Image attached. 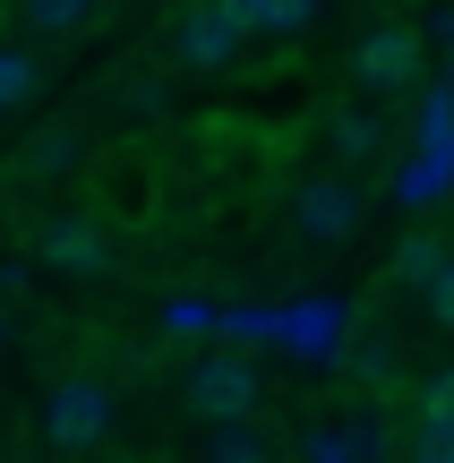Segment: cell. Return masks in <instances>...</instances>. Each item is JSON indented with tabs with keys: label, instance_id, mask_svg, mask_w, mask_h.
Returning a JSON list of instances; mask_svg holds the SVG:
<instances>
[{
	"label": "cell",
	"instance_id": "cell-22",
	"mask_svg": "<svg viewBox=\"0 0 454 463\" xmlns=\"http://www.w3.org/2000/svg\"><path fill=\"white\" fill-rule=\"evenodd\" d=\"M446 86H454V69H446Z\"/></svg>",
	"mask_w": 454,
	"mask_h": 463
},
{
	"label": "cell",
	"instance_id": "cell-17",
	"mask_svg": "<svg viewBox=\"0 0 454 463\" xmlns=\"http://www.w3.org/2000/svg\"><path fill=\"white\" fill-rule=\"evenodd\" d=\"M429 317H438V326H454V258L429 275Z\"/></svg>",
	"mask_w": 454,
	"mask_h": 463
},
{
	"label": "cell",
	"instance_id": "cell-10",
	"mask_svg": "<svg viewBox=\"0 0 454 463\" xmlns=\"http://www.w3.org/2000/svg\"><path fill=\"white\" fill-rule=\"evenodd\" d=\"M34 86H43V61H34L26 43H9V34H0V112L34 103Z\"/></svg>",
	"mask_w": 454,
	"mask_h": 463
},
{
	"label": "cell",
	"instance_id": "cell-16",
	"mask_svg": "<svg viewBox=\"0 0 454 463\" xmlns=\"http://www.w3.org/2000/svg\"><path fill=\"white\" fill-rule=\"evenodd\" d=\"M421 420H454V369H438V378L421 386Z\"/></svg>",
	"mask_w": 454,
	"mask_h": 463
},
{
	"label": "cell",
	"instance_id": "cell-2",
	"mask_svg": "<svg viewBox=\"0 0 454 463\" xmlns=\"http://www.w3.org/2000/svg\"><path fill=\"white\" fill-rule=\"evenodd\" d=\"M240 52H249V26H240L232 0H198V9H181V26H171V61H181L189 78H223Z\"/></svg>",
	"mask_w": 454,
	"mask_h": 463
},
{
	"label": "cell",
	"instance_id": "cell-12",
	"mask_svg": "<svg viewBox=\"0 0 454 463\" xmlns=\"http://www.w3.org/2000/svg\"><path fill=\"white\" fill-rule=\"evenodd\" d=\"M78 164H86L78 129H43V137L26 146V172H34V181H60V172H78Z\"/></svg>",
	"mask_w": 454,
	"mask_h": 463
},
{
	"label": "cell",
	"instance_id": "cell-3",
	"mask_svg": "<svg viewBox=\"0 0 454 463\" xmlns=\"http://www.w3.org/2000/svg\"><path fill=\"white\" fill-rule=\"evenodd\" d=\"M43 438H51V455H86L95 438H112V386L103 378H60L43 395Z\"/></svg>",
	"mask_w": 454,
	"mask_h": 463
},
{
	"label": "cell",
	"instance_id": "cell-11",
	"mask_svg": "<svg viewBox=\"0 0 454 463\" xmlns=\"http://www.w3.org/2000/svg\"><path fill=\"white\" fill-rule=\"evenodd\" d=\"M206 463H274V447L257 420H232V430H206Z\"/></svg>",
	"mask_w": 454,
	"mask_h": 463
},
{
	"label": "cell",
	"instance_id": "cell-1",
	"mask_svg": "<svg viewBox=\"0 0 454 463\" xmlns=\"http://www.w3.org/2000/svg\"><path fill=\"white\" fill-rule=\"evenodd\" d=\"M181 395H189V412H198L206 430H232V420H257L266 378H257V361H240V352H206V361H189Z\"/></svg>",
	"mask_w": 454,
	"mask_h": 463
},
{
	"label": "cell",
	"instance_id": "cell-20",
	"mask_svg": "<svg viewBox=\"0 0 454 463\" xmlns=\"http://www.w3.org/2000/svg\"><path fill=\"white\" fill-rule=\"evenodd\" d=\"M438 43H446V52H454V9H438Z\"/></svg>",
	"mask_w": 454,
	"mask_h": 463
},
{
	"label": "cell",
	"instance_id": "cell-19",
	"mask_svg": "<svg viewBox=\"0 0 454 463\" xmlns=\"http://www.w3.org/2000/svg\"><path fill=\"white\" fill-rule=\"evenodd\" d=\"M309 463H352V447H343V430H326V438H309Z\"/></svg>",
	"mask_w": 454,
	"mask_h": 463
},
{
	"label": "cell",
	"instance_id": "cell-7",
	"mask_svg": "<svg viewBox=\"0 0 454 463\" xmlns=\"http://www.w3.org/2000/svg\"><path fill=\"white\" fill-rule=\"evenodd\" d=\"M95 17H103V0H17L26 34H86Z\"/></svg>",
	"mask_w": 454,
	"mask_h": 463
},
{
	"label": "cell",
	"instance_id": "cell-4",
	"mask_svg": "<svg viewBox=\"0 0 454 463\" xmlns=\"http://www.w3.org/2000/svg\"><path fill=\"white\" fill-rule=\"evenodd\" d=\"M34 258L69 283H103L112 275V232H103V215H43L34 223Z\"/></svg>",
	"mask_w": 454,
	"mask_h": 463
},
{
	"label": "cell",
	"instance_id": "cell-5",
	"mask_svg": "<svg viewBox=\"0 0 454 463\" xmlns=\"http://www.w3.org/2000/svg\"><path fill=\"white\" fill-rule=\"evenodd\" d=\"M360 215H369V198H360L343 172H309V181L292 189V223H301V241H352Z\"/></svg>",
	"mask_w": 454,
	"mask_h": 463
},
{
	"label": "cell",
	"instance_id": "cell-15",
	"mask_svg": "<svg viewBox=\"0 0 454 463\" xmlns=\"http://www.w3.org/2000/svg\"><path fill=\"white\" fill-rule=\"evenodd\" d=\"M412 463H454V420H412Z\"/></svg>",
	"mask_w": 454,
	"mask_h": 463
},
{
	"label": "cell",
	"instance_id": "cell-9",
	"mask_svg": "<svg viewBox=\"0 0 454 463\" xmlns=\"http://www.w3.org/2000/svg\"><path fill=\"white\" fill-rule=\"evenodd\" d=\"M232 9H240L249 34H301L309 17H318V0H232Z\"/></svg>",
	"mask_w": 454,
	"mask_h": 463
},
{
	"label": "cell",
	"instance_id": "cell-18",
	"mask_svg": "<svg viewBox=\"0 0 454 463\" xmlns=\"http://www.w3.org/2000/svg\"><path fill=\"white\" fill-rule=\"evenodd\" d=\"M120 103H129V112H163V86H154V78H129V86H120Z\"/></svg>",
	"mask_w": 454,
	"mask_h": 463
},
{
	"label": "cell",
	"instance_id": "cell-8",
	"mask_svg": "<svg viewBox=\"0 0 454 463\" xmlns=\"http://www.w3.org/2000/svg\"><path fill=\"white\" fill-rule=\"evenodd\" d=\"M326 146H335V164H377L386 137H377L369 112H326Z\"/></svg>",
	"mask_w": 454,
	"mask_h": 463
},
{
	"label": "cell",
	"instance_id": "cell-14",
	"mask_svg": "<svg viewBox=\"0 0 454 463\" xmlns=\"http://www.w3.org/2000/svg\"><path fill=\"white\" fill-rule=\"evenodd\" d=\"M446 258H454L446 241H429V232H412V241L394 249V283H421V292H429V275H438Z\"/></svg>",
	"mask_w": 454,
	"mask_h": 463
},
{
	"label": "cell",
	"instance_id": "cell-6",
	"mask_svg": "<svg viewBox=\"0 0 454 463\" xmlns=\"http://www.w3.org/2000/svg\"><path fill=\"white\" fill-rule=\"evenodd\" d=\"M352 78L369 86V95H403V86H421V34H412V26H369L352 43Z\"/></svg>",
	"mask_w": 454,
	"mask_h": 463
},
{
	"label": "cell",
	"instance_id": "cell-13",
	"mask_svg": "<svg viewBox=\"0 0 454 463\" xmlns=\"http://www.w3.org/2000/svg\"><path fill=\"white\" fill-rule=\"evenodd\" d=\"M103 181H112V206H129V215H146V206H154V172L137 164V155H112Z\"/></svg>",
	"mask_w": 454,
	"mask_h": 463
},
{
	"label": "cell",
	"instance_id": "cell-21",
	"mask_svg": "<svg viewBox=\"0 0 454 463\" xmlns=\"http://www.w3.org/2000/svg\"><path fill=\"white\" fill-rule=\"evenodd\" d=\"M43 463H69V455H43Z\"/></svg>",
	"mask_w": 454,
	"mask_h": 463
}]
</instances>
